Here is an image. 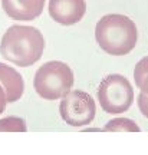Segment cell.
<instances>
[{
  "instance_id": "obj_1",
  "label": "cell",
  "mask_w": 148,
  "mask_h": 155,
  "mask_svg": "<svg viewBox=\"0 0 148 155\" xmlns=\"http://www.w3.org/2000/svg\"><path fill=\"white\" fill-rule=\"evenodd\" d=\"M43 35L33 26L13 25L6 30L0 42V55L20 68L36 63L43 55Z\"/></svg>"
},
{
  "instance_id": "obj_2",
  "label": "cell",
  "mask_w": 148,
  "mask_h": 155,
  "mask_svg": "<svg viewBox=\"0 0 148 155\" xmlns=\"http://www.w3.org/2000/svg\"><path fill=\"white\" fill-rule=\"evenodd\" d=\"M95 39L108 55H128L137 45V26L124 15H106L96 23Z\"/></svg>"
},
{
  "instance_id": "obj_3",
  "label": "cell",
  "mask_w": 148,
  "mask_h": 155,
  "mask_svg": "<svg viewBox=\"0 0 148 155\" xmlns=\"http://www.w3.org/2000/svg\"><path fill=\"white\" fill-rule=\"evenodd\" d=\"M73 86V72L66 63L52 61L38 69L33 79L36 94L46 101L60 99Z\"/></svg>"
},
{
  "instance_id": "obj_4",
  "label": "cell",
  "mask_w": 148,
  "mask_h": 155,
  "mask_svg": "<svg viewBox=\"0 0 148 155\" xmlns=\"http://www.w3.org/2000/svg\"><path fill=\"white\" fill-rule=\"evenodd\" d=\"M98 101L106 114H122L134 102V89L125 76L112 73L99 85Z\"/></svg>"
},
{
  "instance_id": "obj_5",
  "label": "cell",
  "mask_w": 148,
  "mask_h": 155,
  "mask_svg": "<svg viewBox=\"0 0 148 155\" xmlns=\"http://www.w3.org/2000/svg\"><path fill=\"white\" fill-rule=\"evenodd\" d=\"M62 119L71 127L89 125L95 118L96 106L92 96L82 91H69L59 105Z\"/></svg>"
},
{
  "instance_id": "obj_6",
  "label": "cell",
  "mask_w": 148,
  "mask_h": 155,
  "mask_svg": "<svg viewBox=\"0 0 148 155\" xmlns=\"http://www.w3.org/2000/svg\"><path fill=\"white\" fill-rule=\"evenodd\" d=\"M86 13L85 0H49V15L59 25H75Z\"/></svg>"
},
{
  "instance_id": "obj_7",
  "label": "cell",
  "mask_w": 148,
  "mask_h": 155,
  "mask_svg": "<svg viewBox=\"0 0 148 155\" xmlns=\"http://www.w3.org/2000/svg\"><path fill=\"white\" fill-rule=\"evenodd\" d=\"M46 0H2L3 10L13 20L30 22L43 12Z\"/></svg>"
},
{
  "instance_id": "obj_8",
  "label": "cell",
  "mask_w": 148,
  "mask_h": 155,
  "mask_svg": "<svg viewBox=\"0 0 148 155\" xmlns=\"http://www.w3.org/2000/svg\"><path fill=\"white\" fill-rule=\"evenodd\" d=\"M0 85L5 89L6 101L9 104L19 101L25 92V82L22 75L15 68L7 66L2 62H0Z\"/></svg>"
},
{
  "instance_id": "obj_9",
  "label": "cell",
  "mask_w": 148,
  "mask_h": 155,
  "mask_svg": "<svg viewBox=\"0 0 148 155\" xmlns=\"http://www.w3.org/2000/svg\"><path fill=\"white\" fill-rule=\"evenodd\" d=\"M134 81H135L137 88L143 94L148 95V56L143 58L135 65V69H134Z\"/></svg>"
},
{
  "instance_id": "obj_10",
  "label": "cell",
  "mask_w": 148,
  "mask_h": 155,
  "mask_svg": "<svg viewBox=\"0 0 148 155\" xmlns=\"http://www.w3.org/2000/svg\"><path fill=\"white\" fill-rule=\"evenodd\" d=\"M104 131H114V132H140V127L128 118H116L109 121L105 125Z\"/></svg>"
},
{
  "instance_id": "obj_11",
  "label": "cell",
  "mask_w": 148,
  "mask_h": 155,
  "mask_svg": "<svg viewBox=\"0 0 148 155\" xmlns=\"http://www.w3.org/2000/svg\"><path fill=\"white\" fill-rule=\"evenodd\" d=\"M26 121L19 116H7L0 119V132H25Z\"/></svg>"
},
{
  "instance_id": "obj_12",
  "label": "cell",
  "mask_w": 148,
  "mask_h": 155,
  "mask_svg": "<svg viewBox=\"0 0 148 155\" xmlns=\"http://www.w3.org/2000/svg\"><path fill=\"white\" fill-rule=\"evenodd\" d=\"M138 108L145 118H148V95L147 94H141L138 95Z\"/></svg>"
},
{
  "instance_id": "obj_13",
  "label": "cell",
  "mask_w": 148,
  "mask_h": 155,
  "mask_svg": "<svg viewBox=\"0 0 148 155\" xmlns=\"http://www.w3.org/2000/svg\"><path fill=\"white\" fill-rule=\"evenodd\" d=\"M6 104H7V101H6V94H5V89L2 88V85H0V114H3L6 109Z\"/></svg>"
}]
</instances>
